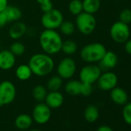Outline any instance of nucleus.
Masks as SVG:
<instances>
[{
    "label": "nucleus",
    "instance_id": "nucleus-25",
    "mask_svg": "<svg viewBox=\"0 0 131 131\" xmlns=\"http://www.w3.org/2000/svg\"><path fill=\"white\" fill-rule=\"evenodd\" d=\"M46 95H47L46 88L42 85H36L32 90V96L36 101L42 102L45 100Z\"/></svg>",
    "mask_w": 131,
    "mask_h": 131
},
{
    "label": "nucleus",
    "instance_id": "nucleus-19",
    "mask_svg": "<svg viewBox=\"0 0 131 131\" xmlns=\"http://www.w3.org/2000/svg\"><path fill=\"white\" fill-rule=\"evenodd\" d=\"M33 119L28 114H20L19 115L16 120H15V125L16 126L22 130L29 129L32 124Z\"/></svg>",
    "mask_w": 131,
    "mask_h": 131
},
{
    "label": "nucleus",
    "instance_id": "nucleus-2",
    "mask_svg": "<svg viewBox=\"0 0 131 131\" xmlns=\"http://www.w3.org/2000/svg\"><path fill=\"white\" fill-rule=\"evenodd\" d=\"M39 45L42 51L50 56L61 52L63 40L61 35L54 29H44L39 35Z\"/></svg>",
    "mask_w": 131,
    "mask_h": 131
},
{
    "label": "nucleus",
    "instance_id": "nucleus-23",
    "mask_svg": "<svg viewBox=\"0 0 131 131\" xmlns=\"http://www.w3.org/2000/svg\"><path fill=\"white\" fill-rule=\"evenodd\" d=\"M78 49V46L77 43L71 39H67L66 41H63L62 45V49L63 53H65L67 56H71L77 52Z\"/></svg>",
    "mask_w": 131,
    "mask_h": 131
},
{
    "label": "nucleus",
    "instance_id": "nucleus-24",
    "mask_svg": "<svg viewBox=\"0 0 131 131\" xmlns=\"http://www.w3.org/2000/svg\"><path fill=\"white\" fill-rule=\"evenodd\" d=\"M62 79L58 76H52L47 82V89L49 91H59L62 86Z\"/></svg>",
    "mask_w": 131,
    "mask_h": 131
},
{
    "label": "nucleus",
    "instance_id": "nucleus-21",
    "mask_svg": "<svg viewBox=\"0 0 131 131\" xmlns=\"http://www.w3.org/2000/svg\"><path fill=\"white\" fill-rule=\"evenodd\" d=\"M83 12L94 15L100 8V0H83Z\"/></svg>",
    "mask_w": 131,
    "mask_h": 131
},
{
    "label": "nucleus",
    "instance_id": "nucleus-31",
    "mask_svg": "<svg viewBox=\"0 0 131 131\" xmlns=\"http://www.w3.org/2000/svg\"><path fill=\"white\" fill-rule=\"evenodd\" d=\"M92 92H93L92 84H89V83H86L82 82L80 95H82L83 96H89L90 95H91Z\"/></svg>",
    "mask_w": 131,
    "mask_h": 131
},
{
    "label": "nucleus",
    "instance_id": "nucleus-10",
    "mask_svg": "<svg viewBox=\"0 0 131 131\" xmlns=\"http://www.w3.org/2000/svg\"><path fill=\"white\" fill-rule=\"evenodd\" d=\"M97 82L98 87L103 91H110L118 83L117 76L111 71H105L100 76Z\"/></svg>",
    "mask_w": 131,
    "mask_h": 131
},
{
    "label": "nucleus",
    "instance_id": "nucleus-37",
    "mask_svg": "<svg viewBox=\"0 0 131 131\" xmlns=\"http://www.w3.org/2000/svg\"><path fill=\"white\" fill-rule=\"evenodd\" d=\"M36 1L39 4V5H42V4H44V3H49V2H52V0H36Z\"/></svg>",
    "mask_w": 131,
    "mask_h": 131
},
{
    "label": "nucleus",
    "instance_id": "nucleus-34",
    "mask_svg": "<svg viewBox=\"0 0 131 131\" xmlns=\"http://www.w3.org/2000/svg\"><path fill=\"white\" fill-rule=\"evenodd\" d=\"M125 45H124V49H125V51L131 55V39H129L128 40H126L125 42Z\"/></svg>",
    "mask_w": 131,
    "mask_h": 131
},
{
    "label": "nucleus",
    "instance_id": "nucleus-35",
    "mask_svg": "<svg viewBox=\"0 0 131 131\" xmlns=\"http://www.w3.org/2000/svg\"><path fill=\"white\" fill-rule=\"evenodd\" d=\"M9 6L8 0H0V13L4 12Z\"/></svg>",
    "mask_w": 131,
    "mask_h": 131
},
{
    "label": "nucleus",
    "instance_id": "nucleus-6",
    "mask_svg": "<svg viewBox=\"0 0 131 131\" xmlns=\"http://www.w3.org/2000/svg\"><path fill=\"white\" fill-rule=\"evenodd\" d=\"M77 68V62L73 58L65 57L60 60L57 66V75L62 80H70L75 75Z\"/></svg>",
    "mask_w": 131,
    "mask_h": 131
},
{
    "label": "nucleus",
    "instance_id": "nucleus-18",
    "mask_svg": "<svg viewBox=\"0 0 131 131\" xmlns=\"http://www.w3.org/2000/svg\"><path fill=\"white\" fill-rule=\"evenodd\" d=\"M15 75L19 80L26 81L29 80L33 74L28 64H22L16 69Z\"/></svg>",
    "mask_w": 131,
    "mask_h": 131
},
{
    "label": "nucleus",
    "instance_id": "nucleus-4",
    "mask_svg": "<svg viewBox=\"0 0 131 131\" xmlns=\"http://www.w3.org/2000/svg\"><path fill=\"white\" fill-rule=\"evenodd\" d=\"M75 26L81 34L90 35L96 27V19L94 15L83 12L77 16Z\"/></svg>",
    "mask_w": 131,
    "mask_h": 131
},
{
    "label": "nucleus",
    "instance_id": "nucleus-29",
    "mask_svg": "<svg viewBox=\"0 0 131 131\" xmlns=\"http://www.w3.org/2000/svg\"><path fill=\"white\" fill-rule=\"evenodd\" d=\"M123 118L126 123L131 126V102L126 103L123 109Z\"/></svg>",
    "mask_w": 131,
    "mask_h": 131
},
{
    "label": "nucleus",
    "instance_id": "nucleus-7",
    "mask_svg": "<svg viewBox=\"0 0 131 131\" xmlns=\"http://www.w3.org/2000/svg\"><path fill=\"white\" fill-rule=\"evenodd\" d=\"M101 73L102 70L99 66L94 63H89L80 70L79 77L81 82L93 85L98 80Z\"/></svg>",
    "mask_w": 131,
    "mask_h": 131
},
{
    "label": "nucleus",
    "instance_id": "nucleus-16",
    "mask_svg": "<svg viewBox=\"0 0 131 131\" xmlns=\"http://www.w3.org/2000/svg\"><path fill=\"white\" fill-rule=\"evenodd\" d=\"M110 98L117 105H125L128 101V94L123 88L114 87L110 90Z\"/></svg>",
    "mask_w": 131,
    "mask_h": 131
},
{
    "label": "nucleus",
    "instance_id": "nucleus-20",
    "mask_svg": "<svg viewBox=\"0 0 131 131\" xmlns=\"http://www.w3.org/2000/svg\"><path fill=\"white\" fill-rule=\"evenodd\" d=\"M82 82L80 80H73L67 83L65 86V91L67 94L71 96L80 95Z\"/></svg>",
    "mask_w": 131,
    "mask_h": 131
},
{
    "label": "nucleus",
    "instance_id": "nucleus-36",
    "mask_svg": "<svg viewBox=\"0 0 131 131\" xmlns=\"http://www.w3.org/2000/svg\"><path fill=\"white\" fill-rule=\"evenodd\" d=\"M96 131H113V129L111 127H110L109 126H106V125H103V126H100L97 129Z\"/></svg>",
    "mask_w": 131,
    "mask_h": 131
},
{
    "label": "nucleus",
    "instance_id": "nucleus-9",
    "mask_svg": "<svg viewBox=\"0 0 131 131\" xmlns=\"http://www.w3.org/2000/svg\"><path fill=\"white\" fill-rule=\"evenodd\" d=\"M16 96L15 85L9 80L0 83V107L12 103Z\"/></svg>",
    "mask_w": 131,
    "mask_h": 131
},
{
    "label": "nucleus",
    "instance_id": "nucleus-12",
    "mask_svg": "<svg viewBox=\"0 0 131 131\" xmlns=\"http://www.w3.org/2000/svg\"><path fill=\"white\" fill-rule=\"evenodd\" d=\"M16 57L9 49L0 51V70L6 71L13 69L16 62Z\"/></svg>",
    "mask_w": 131,
    "mask_h": 131
},
{
    "label": "nucleus",
    "instance_id": "nucleus-33",
    "mask_svg": "<svg viewBox=\"0 0 131 131\" xmlns=\"http://www.w3.org/2000/svg\"><path fill=\"white\" fill-rule=\"evenodd\" d=\"M40 9H41L42 13H46V12H49L53 9V5H52V2L46 3L40 5Z\"/></svg>",
    "mask_w": 131,
    "mask_h": 131
},
{
    "label": "nucleus",
    "instance_id": "nucleus-13",
    "mask_svg": "<svg viewBox=\"0 0 131 131\" xmlns=\"http://www.w3.org/2000/svg\"><path fill=\"white\" fill-rule=\"evenodd\" d=\"M101 70H103L105 71H109L110 70L113 69L118 62L117 55L113 51H106L104 54L102 59L99 62Z\"/></svg>",
    "mask_w": 131,
    "mask_h": 131
},
{
    "label": "nucleus",
    "instance_id": "nucleus-1",
    "mask_svg": "<svg viewBox=\"0 0 131 131\" xmlns=\"http://www.w3.org/2000/svg\"><path fill=\"white\" fill-rule=\"evenodd\" d=\"M28 65L33 75L42 77L49 75L53 71L55 62L50 55L45 52H39L30 57Z\"/></svg>",
    "mask_w": 131,
    "mask_h": 131
},
{
    "label": "nucleus",
    "instance_id": "nucleus-38",
    "mask_svg": "<svg viewBox=\"0 0 131 131\" xmlns=\"http://www.w3.org/2000/svg\"><path fill=\"white\" fill-rule=\"evenodd\" d=\"M29 131H42V130H40V129H33L29 130Z\"/></svg>",
    "mask_w": 131,
    "mask_h": 131
},
{
    "label": "nucleus",
    "instance_id": "nucleus-30",
    "mask_svg": "<svg viewBox=\"0 0 131 131\" xmlns=\"http://www.w3.org/2000/svg\"><path fill=\"white\" fill-rule=\"evenodd\" d=\"M119 21L129 24L131 23V9H123L119 14Z\"/></svg>",
    "mask_w": 131,
    "mask_h": 131
},
{
    "label": "nucleus",
    "instance_id": "nucleus-32",
    "mask_svg": "<svg viewBox=\"0 0 131 131\" xmlns=\"http://www.w3.org/2000/svg\"><path fill=\"white\" fill-rule=\"evenodd\" d=\"M8 19L6 18V16L4 12L0 13V29H3L6 26V25L8 23Z\"/></svg>",
    "mask_w": 131,
    "mask_h": 131
},
{
    "label": "nucleus",
    "instance_id": "nucleus-8",
    "mask_svg": "<svg viewBox=\"0 0 131 131\" xmlns=\"http://www.w3.org/2000/svg\"><path fill=\"white\" fill-rule=\"evenodd\" d=\"M111 39L117 43H124L129 39L130 30L128 24L123 23L120 21L114 23L110 29Z\"/></svg>",
    "mask_w": 131,
    "mask_h": 131
},
{
    "label": "nucleus",
    "instance_id": "nucleus-17",
    "mask_svg": "<svg viewBox=\"0 0 131 131\" xmlns=\"http://www.w3.org/2000/svg\"><path fill=\"white\" fill-rule=\"evenodd\" d=\"M4 13L9 23H15L19 21L23 16L21 9L15 6H8Z\"/></svg>",
    "mask_w": 131,
    "mask_h": 131
},
{
    "label": "nucleus",
    "instance_id": "nucleus-15",
    "mask_svg": "<svg viewBox=\"0 0 131 131\" xmlns=\"http://www.w3.org/2000/svg\"><path fill=\"white\" fill-rule=\"evenodd\" d=\"M46 104L52 109H56L60 107L64 101V97L62 94L59 91H50L47 93L45 98Z\"/></svg>",
    "mask_w": 131,
    "mask_h": 131
},
{
    "label": "nucleus",
    "instance_id": "nucleus-26",
    "mask_svg": "<svg viewBox=\"0 0 131 131\" xmlns=\"http://www.w3.org/2000/svg\"><path fill=\"white\" fill-rule=\"evenodd\" d=\"M68 9L73 16H78L83 12V2L81 0H71L68 6Z\"/></svg>",
    "mask_w": 131,
    "mask_h": 131
},
{
    "label": "nucleus",
    "instance_id": "nucleus-39",
    "mask_svg": "<svg viewBox=\"0 0 131 131\" xmlns=\"http://www.w3.org/2000/svg\"><path fill=\"white\" fill-rule=\"evenodd\" d=\"M0 46H1V39H0Z\"/></svg>",
    "mask_w": 131,
    "mask_h": 131
},
{
    "label": "nucleus",
    "instance_id": "nucleus-5",
    "mask_svg": "<svg viewBox=\"0 0 131 131\" xmlns=\"http://www.w3.org/2000/svg\"><path fill=\"white\" fill-rule=\"evenodd\" d=\"M63 21L64 16L62 13L59 9L54 8L49 12L43 13L41 17V24L46 29L56 30L59 28Z\"/></svg>",
    "mask_w": 131,
    "mask_h": 131
},
{
    "label": "nucleus",
    "instance_id": "nucleus-27",
    "mask_svg": "<svg viewBox=\"0 0 131 131\" xmlns=\"http://www.w3.org/2000/svg\"><path fill=\"white\" fill-rule=\"evenodd\" d=\"M59 29L62 34H63L65 36H71L75 32L76 26L71 21H65L64 20Z\"/></svg>",
    "mask_w": 131,
    "mask_h": 131
},
{
    "label": "nucleus",
    "instance_id": "nucleus-11",
    "mask_svg": "<svg viewBox=\"0 0 131 131\" xmlns=\"http://www.w3.org/2000/svg\"><path fill=\"white\" fill-rule=\"evenodd\" d=\"M51 117V108L46 103H39L33 109L32 119L39 124L46 123Z\"/></svg>",
    "mask_w": 131,
    "mask_h": 131
},
{
    "label": "nucleus",
    "instance_id": "nucleus-22",
    "mask_svg": "<svg viewBox=\"0 0 131 131\" xmlns=\"http://www.w3.org/2000/svg\"><path fill=\"white\" fill-rule=\"evenodd\" d=\"M100 113L98 108L94 105H89L84 111V117L89 123H94L99 118Z\"/></svg>",
    "mask_w": 131,
    "mask_h": 131
},
{
    "label": "nucleus",
    "instance_id": "nucleus-28",
    "mask_svg": "<svg viewBox=\"0 0 131 131\" xmlns=\"http://www.w3.org/2000/svg\"><path fill=\"white\" fill-rule=\"evenodd\" d=\"M9 50L16 56H23L26 52V47L24 44L19 41L16 40V42H13L10 46Z\"/></svg>",
    "mask_w": 131,
    "mask_h": 131
},
{
    "label": "nucleus",
    "instance_id": "nucleus-14",
    "mask_svg": "<svg viewBox=\"0 0 131 131\" xmlns=\"http://www.w3.org/2000/svg\"><path fill=\"white\" fill-rule=\"evenodd\" d=\"M28 31L26 25L20 21L13 23L9 29V36L13 40L21 39Z\"/></svg>",
    "mask_w": 131,
    "mask_h": 131
},
{
    "label": "nucleus",
    "instance_id": "nucleus-3",
    "mask_svg": "<svg viewBox=\"0 0 131 131\" xmlns=\"http://www.w3.org/2000/svg\"><path fill=\"white\" fill-rule=\"evenodd\" d=\"M103 44L100 42H91L82 48L80 50L81 59L87 63L100 62L106 52Z\"/></svg>",
    "mask_w": 131,
    "mask_h": 131
}]
</instances>
